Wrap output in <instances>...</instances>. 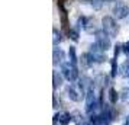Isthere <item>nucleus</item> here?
<instances>
[{
  "instance_id": "nucleus-11",
  "label": "nucleus",
  "mask_w": 129,
  "mask_h": 125,
  "mask_svg": "<svg viewBox=\"0 0 129 125\" xmlns=\"http://www.w3.org/2000/svg\"><path fill=\"white\" fill-rule=\"evenodd\" d=\"M97 102H96V96H94V92H88L87 95H86V105H87V109L88 108H91L93 105H96Z\"/></svg>"
},
{
  "instance_id": "nucleus-8",
  "label": "nucleus",
  "mask_w": 129,
  "mask_h": 125,
  "mask_svg": "<svg viewBox=\"0 0 129 125\" xmlns=\"http://www.w3.org/2000/svg\"><path fill=\"white\" fill-rule=\"evenodd\" d=\"M80 86H81V89L86 92V95H87L88 92H91L94 87V83H93V80L91 79H88V77H81L80 79Z\"/></svg>"
},
{
  "instance_id": "nucleus-23",
  "label": "nucleus",
  "mask_w": 129,
  "mask_h": 125,
  "mask_svg": "<svg viewBox=\"0 0 129 125\" xmlns=\"http://www.w3.org/2000/svg\"><path fill=\"white\" fill-rule=\"evenodd\" d=\"M123 53H126L129 55V42H126V44H125V47H123Z\"/></svg>"
},
{
  "instance_id": "nucleus-19",
  "label": "nucleus",
  "mask_w": 129,
  "mask_h": 125,
  "mask_svg": "<svg viewBox=\"0 0 129 125\" xmlns=\"http://www.w3.org/2000/svg\"><path fill=\"white\" fill-rule=\"evenodd\" d=\"M90 5H91L93 9L99 10V9H102V6H103V0H90Z\"/></svg>"
},
{
  "instance_id": "nucleus-10",
  "label": "nucleus",
  "mask_w": 129,
  "mask_h": 125,
  "mask_svg": "<svg viewBox=\"0 0 129 125\" xmlns=\"http://www.w3.org/2000/svg\"><path fill=\"white\" fill-rule=\"evenodd\" d=\"M80 63H81V68H84V70H87V68H90V67L93 66V58L90 57V54L86 53L81 55V58H80Z\"/></svg>"
},
{
  "instance_id": "nucleus-6",
  "label": "nucleus",
  "mask_w": 129,
  "mask_h": 125,
  "mask_svg": "<svg viewBox=\"0 0 129 125\" xmlns=\"http://www.w3.org/2000/svg\"><path fill=\"white\" fill-rule=\"evenodd\" d=\"M112 12H113L116 19H125L129 15V6L123 2H119V3H116V6L113 7Z\"/></svg>"
},
{
  "instance_id": "nucleus-21",
  "label": "nucleus",
  "mask_w": 129,
  "mask_h": 125,
  "mask_svg": "<svg viewBox=\"0 0 129 125\" xmlns=\"http://www.w3.org/2000/svg\"><path fill=\"white\" fill-rule=\"evenodd\" d=\"M120 99H122L125 103H129V89H123L122 93H120Z\"/></svg>"
},
{
  "instance_id": "nucleus-17",
  "label": "nucleus",
  "mask_w": 129,
  "mask_h": 125,
  "mask_svg": "<svg viewBox=\"0 0 129 125\" xmlns=\"http://www.w3.org/2000/svg\"><path fill=\"white\" fill-rule=\"evenodd\" d=\"M109 99H110V103H116V101L119 99V93L113 87L109 90Z\"/></svg>"
},
{
  "instance_id": "nucleus-1",
  "label": "nucleus",
  "mask_w": 129,
  "mask_h": 125,
  "mask_svg": "<svg viewBox=\"0 0 129 125\" xmlns=\"http://www.w3.org/2000/svg\"><path fill=\"white\" fill-rule=\"evenodd\" d=\"M102 28L109 36H117V34H119V25L116 23L115 18H112V16L102 18Z\"/></svg>"
},
{
  "instance_id": "nucleus-5",
  "label": "nucleus",
  "mask_w": 129,
  "mask_h": 125,
  "mask_svg": "<svg viewBox=\"0 0 129 125\" xmlns=\"http://www.w3.org/2000/svg\"><path fill=\"white\" fill-rule=\"evenodd\" d=\"M96 44H97L102 49L107 51V49H110V47H112L110 36L107 35L105 31H99V32L96 34Z\"/></svg>"
},
{
  "instance_id": "nucleus-7",
  "label": "nucleus",
  "mask_w": 129,
  "mask_h": 125,
  "mask_svg": "<svg viewBox=\"0 0 129 125\" xmlns=\"http://www.w3.org/2000/svg\"><path fill=\"white\" fill-rule=\"evenodd\" d=\"M83 29L86 31L87 34H97V23H96V19L94 18H86V23H84V28Z\"/></svg>"
},
{
  "instance_id": "nucleus-15",
  "label": "nucleus",
  "mask_w": 129,
  "mask_h": 125,
  "mask_svg": "<svg viewBox=\"0 0 129 125\" xmlns=\"http://www.w3.org/2000/svg\"><path fill=\"white\" fill-rule=\"evenodd\" d=\"M52 77H54V87H59V86L62 84V77H61V74H59L58 71H54Z\"/></svg>"
},
{
  "instance_id": "nucleus-18",
  "label": "nucleus",
  "mask_w": 129,
  "mask_h": 125,
  "mask_svg": "<svg viewBox=\"0 0 129 125\" xmlns=\"http://www.w3.org/2000/svg\"><path fill=\"white\" fill-rule=\"evenodd\" d=\"M120 71H122L123 76H129V60H126L120 66Z\"/></svg>"
},
{
  "instance_id": "nucleus-4",
  "label": "nucleus",
  "mask_w": 129,
  "mask_h": 125,
  "mask_svg": "<svg viewBox=\"0 0 129 125\" xmlns=\"http://www.w3.org/2000/svg\"><path fill=\"white\" fill-rule=\"evenodd\" d=\"M88 54H90V57L93 58L94 63H103V61H106V51L105 49H102V48L94 42L93 45L90 47V51H88Z\"/></svg>"
},
{
  "instance_id": "nucleus-22",
  "label": "nucleus",
  "mask_w": 129,
  "mask_h": 125,
  "mask_svg": "<svg viewBox=\"0 0 129 125\" xmlns=\"http://www.w3.org/2000/svg\"><path fill=\"white\" fill-rule=\"evenodd\" d=\"M117 74V64H116V58L112 61V77H116Z\"/></svg>"
},
{
  "instance_id": "nucleus-2",
  "label": "nucleus",
  "mask_w": 129,
  "mask_h": 125,
  "mask_svg": "<svg viewBox=\"0 0 129 125\" xmlns=\"http://www.w3.org/2000/svg\"><path fill=\"white\" fill-rule=\"evenodd\" d=\"M61 73H62L64 79H67L68 82H76L78 77V70H77L76 64H73V63H64L61 66Z\"/></svg>"
},
{
  "instance_id": "nucleus-20",
  "label": "nucleus",
  "mask_w": 129,
  "mask_h": 125,
  "mask_svg": "<svg viewBox=\"0 0 129 125\" xmlns=\"http://www.w3.org/2000/svg\"><path fill=\"white\" fill-rule=\"evenodd\" d=\"M67 34H68V36H70L71 39H73V41H78V32H77L76 29H68L67 31Z\"/></svg>"
},
{
  "instance_id": "nucleus-14",
  "label": "nucleus",
  "mask_w": 129,
  "mask_h": 125,
  "mask_svg": "<svg viewBox=\"0 0 129 125\" xmlns=\"http://www.w3.org/2000/svg\"><path fill=\"white\" fill-rule=\"evenodd\" d=\"M58 121H59V124H61V125L70 124L71 115H70V113H61V115H59V118H58Z\"/></svg>"
},
{
  "instance_id": "nucleus-12",
  "label": "nucleus",
  "mask_w": 129,
  "mask_h": 125,
  "mask_svg": "<svg viewBox=\"0 0 129 125\" xmlns=\"http://www.w3.org/2000/svg\"><path fill=\"white\" fill-rule=\"evenodd\" d=\"M93 83H94V87H99V89H102V87L106 84V77L103 76V74H99V76L93 80Z\"/></svg>"
},
{
  "instance_id": "nucleus-25",
  "label": "nucleus",
  "mask_w": 129,
  "mask_h": 125,
  "mask_svg": "<svg viewBox=\"0 0 129 125\" xmlns=\"http://www.w3.org/2000/svg\"><path fill=\"white\" fill-rule=\"evenodd\" d=\"M125 125H129V121H128V122H126V124H125Z\"/></svg>"
},
{
  "instance_id": "nucleus-16",
  "label": "nucleus",
  "mask_w": 129,
  "mask_h": 125,
  "mask_svg": "<svg viewBox=\"0 0 129 125\" xmlns=\"http://www.w3.org/2000/svg\"><path fill=\"white\" fill-rule=\"evenodd\" d=\"M68 57H70V63H73V64H77V54H76V48L74 47H70V49H68Z\"/></svg>"
},
{
  "instance_id": "nucleus-24",
  "label": "nucleus",
  "mask_w": 129,
  "mask_h": 125,
  "mask_svg": "<svg viewBox=\"0 0 129 125\" xmlns=\"http://www.w3.org/2000/svg\"><path fill=\"white\" fill-rule=\"evenodd\" d=\"M105 3H112V2H115V0H103Z\"/></svg>"
},
{
  "instance_id": "nucleus-3",
  "label": "nucleus",
  "mask_w": 129,
  "mask_h": 125,
  "mask_svg": "<svg viewBox=\"0 0 129 125\" xmlns=\"http://www.w3.org/2000/svg\"><path fill=\"white\" fill-rule=\"evenodd\" d=\"M67 92H68V97L74 102H80L83 97L86 96V92L81 89L80 84H70L68 89H67Z\"/></svg>"
},
{
  "instance_id": "nucleus-9",
  "label": "nucleus",
  "mask_w": 129,
  "mask_h": 125,
  "mask_svg": "<svg viewBox=\"0 0 129 125\" xmlns=\"http://www.w3.org/2000/svg\"><path fill=\"white\" fill-rule=\"evenodd\" d=\"M52 58H54V64H64V60H65V54L61 48H55L54 49V54H52Z\"/></svg>"
},
{
  "instance_id": "nucleus-13",
  "label": "nucleus",
  "mask_w": 129,
  "mask_h": 125,
  "mask_svg": "<svg viewBox=\"0 0 129 125\" xmlns=\"http://www.w3.org/2000/svg\"><path fill=\"white\" fill-rule=\"evenodd\" d=\"M61 32H59L57 28H54L52 29V42H54V45H57V44H59L61 42Z\"/></svg>"
}]
</instances>
